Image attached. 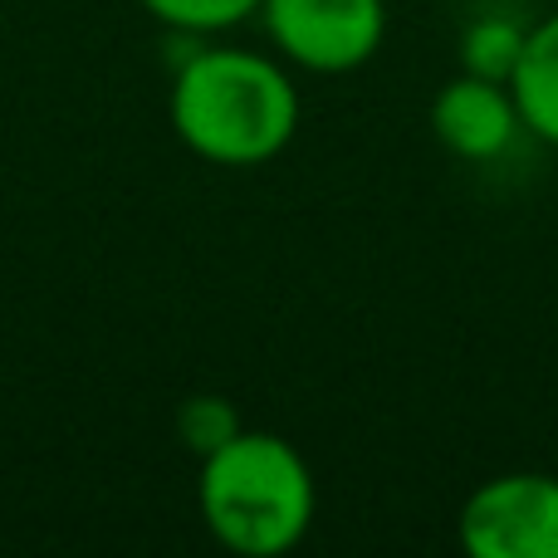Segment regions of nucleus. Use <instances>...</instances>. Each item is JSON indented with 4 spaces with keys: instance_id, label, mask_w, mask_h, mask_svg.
<instances>
[{
    "instance_id": "f03ea898",
    "label": "nucleus",
    "mask_w": 558,
    "mask_h": 558,
    "mask_svg": "<svg viewBox=\"0 0 558 558\" xmlns=\"http://www.w3.org/2000/svg\"><path fill=\"white\" fill-rule=\"evenodd\" d=\"M196 510L226 554L284 558L314 530L318 481L294 441L260 426H241L221 451L202 456Z\"/></svg>"
},
{
    "instance_id": "20e7f679",
    "label": "nucleus",
    "mask_w": 558,
    "mask_h": 558,
    "mask_svg": "<svg viewBox=\"0 0 558 558\" xmlns=\"http://www.w3.org/2000/svg\"><path fill=\"white\" fill-rule=\"evenodd\" d=\"M456 544L471 558H558V475L505 471L461 500Z\"/></svg>"
},
{
    "instance_id": "7ed1b4c3",
    "label": "nucleus",
    "mask_w": 558,
    "mask_h": 558,
    "mask_svg": "<svg viewBox=\"0 0 558 558\" xmlns=\"http://www.w3.org/2000/svg\"><path fill=\"white\" fill-rule=\"evenodd\" d=\"M255 20L289 69L318 78L373 64L387 39V0H260Z\"/></svg>"
},
{
    "instance_id": "f257e3e1",
    "label": "nucleus",
    "mask_w": 558,
    "mask_h": 558,
    "mask_svg": "<svg viewBox=\"0 0 558 558\" xmlns=\"http://www.w3.org/2000/svg\"><path fill=\"white\" fill-rule=\"evenodd\" d=\"M299 88L279 54L202 45L172 69L167 118L192 157L211 167H265L299 133Z\"/></svg>"
},
{
    "instance_id": "0eeeda50",
    "label": "nucleus",
    "mask_w": 558,
    "mask_h": 558,
    "mask_svg": "<svg viewBox=\"0 0 558 558\" xmlns=\"http://www.w3.org/2000/svg\"><path fill=\"white\" fill-rule=\"evenodd\" d=\"M524 35H530V25H520V20L505 15V10H485V15L465 20L461 49H456V54H461V69L465 74L510 84L514 64H520V54H524Z\"/></svg>"
},
{
    "instance_id": "1a4fd4ad",
    "label": "nucleus",
    "mask_w": 558,
    "mask_h": 558,
    "mask_svg": "<svg viewBox=\"0 0 558 558\" xmlns=\"http://www.w3.org/2000/svg\"><path fill=\"white\" fill-rule=\"evenodd\" d=\"M241 426L245 422H241V412H235V402L221 397V392H196L177 407V441H182L196 461L211 456V451H221Z\"/></svg>"
},
{
    "instance_id": "423d86ee",
    "label": "nucleus",
    "mask_w": 558,
    "mask_h": 558,
    "mask_svg": "<svg viewBox=\"0 0 558 558\" xmlns=\"http://www.w3.org/2000/svg\"><path fill=\"white\" fill-rule=\"evenodd\" d=\"M510 94L520 108L524 137L558 147V10L530 25L524 54L510 74Z\"/></svg>"
},
{
    "instance_id": "6e6552de",
    "label": "nucleus",
    "mask_w": 558,
    "mask_h": 558,
    "mask_svg": "<svg viewBox=\"0 0 558 558\" xmlns=\"http://www.w3.org/2000/svg\"><path fill=\"white\" fill-rule=\"evenodd\" d=\"M167 35H196L211 39L226 29H241L245 20L260 15V0H137Z\"/></svg>"
},
{
    "instance_id": "39448f33",
    "label": "nucleus",
    "mask_w": 558,
    "mask_h": 558,
    "mask_svg": "<svg viewBox=\"0 0 558 558\" xmlns=\"http://www.w3.org/2000/svg\"><path fill=\"white\" fill-rule=\"evenodd\" d=\"M432 133L461 162H495L524 137L520 108H514L510 84L481 74H456L436 88L432 98Z\"/></svg>"
}]
</instances>
